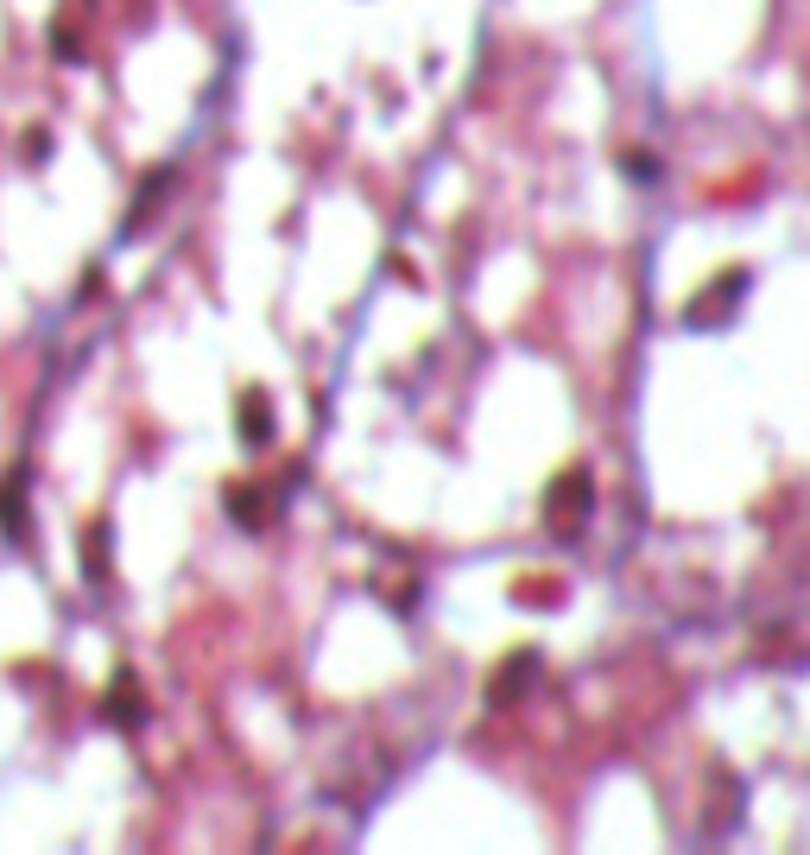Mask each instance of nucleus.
<instances>
[{"mask_svg": "<svg viewBox=\"0 0 810 855\" xmlns=\"http://www.w3.org/2000/svg\"><path fill=\"white\" fill-rule=\"evenodd\" d=\"M590 507V488H583V476H564V482H552V520H577Z\"/></svg>", "mask_w": 810, "mask_h": 855, "instance_id": "1", "label": "nucleus"}, {"mask_svg": "<svg viewBox=\"0 0 810 855\" xmlns=\"http://www.w3.org/2000/svg\"><path fill=\"white\" fill-rule=\"evenodd\" d=\"M241 418H248V444H260V438H266V406H260V400H248V406H241Z\"/></svg>", "mask_w": 810, "mask_h": 855, "instance_id": "2", "label": "nucleus"}]
</instances>
